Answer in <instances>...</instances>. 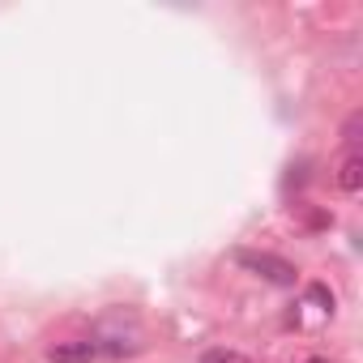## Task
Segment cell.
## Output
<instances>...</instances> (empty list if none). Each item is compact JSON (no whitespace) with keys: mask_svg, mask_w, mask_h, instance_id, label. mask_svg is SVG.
<instances>
[{"mask_svg":"<svg viewBox=\"0 0 363 363\" xmlns=\"http://www.w3.org/2000/svg\"><path fill=\"white\" fill-rule=\"evenodd\" d=\"M235 261H240L244 269H252L257 278L274 282V286H295V278H299V269H295L291 261L274 257V252H252V248H240V252H235Z\"/></svg>","mask_w":363,"mask_h":363,"instance_id":"6da1fadb","label":"cell"},{"mask_svg":"<svg viewBox=\"0 0 363 363\" xmlns=\"http://www.w3.org/2000/svg\"><path fill=\"white\" fill-rule=\"evenodd\" d=\"M94 359V342H56L52 346V363H90Z\"/></svg>","mask_w":363,"mask_h":363,"instance_id":"7a4b0ae2","label":"cell"},{"mask_svg":"<svg viewBox=\"0 0 363 363\" xmlns=\"http://www.w3.org/2000/svg\"><path fill=\"white\" fill-rule=\"evenodd\" d=\"M337 184H342L346 193H359V189H363V162H359V154H350V158L342 162V171H337Z\"/></svg>","mask_w":363,"mask_h":363,"instance_id":"3957f363","label":"cell"},{"mask_svg":"<svg viewBox=\"0 0 363 363\" xmlns=\"http://www.w3.org/2000/svg\"><path fill=\"white\" fill-rule=\"evenodd\" d=\"M197 363H248L244 354H235V350H206Z\"/></svg>","mask_w":363,"mask_h":363,"instance_id":"277c9868","label":"cell"}]
</instances>
